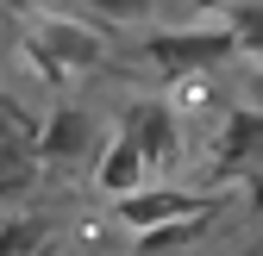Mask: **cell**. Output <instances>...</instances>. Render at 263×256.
Segmentation results:
<instances>
[{"label": "cell", "instance_id": "1", "mask_svg": "<svg viewBox=\"0 0 263 256\" xmlns=\"http://www.w3.org/2000/svg\"><path fill=\"white\" fill-rule=\"evenodd\" d=\"M232 50H238V44H232V31H213V25H201V31H157V38H144V56H151L170 81L213 75Z\"/></svg>", "mask_w": 263, "mask_h": 256}, {"label": "cell", "instance_id": "2", "mask_svg": "<svg viewBox=\"0 0 263 256\" xmlns=\"http://www.w3.org/2000/svg\"><path fill=\"white\" fill-rule=\"evenodd\" d=\"M194 212H213V194H194V187H138V194L113 200V219L125 231H157L170 219H194Z\"/></svg>", "mask_w": 263, "mask_h": 256}, {"label": "cell", "instance_id": "3", "mask_svg": "<svg viewBox=\"0 0 263 256\" xmlns=\"http://www.w3.org/2000/svg\"><path fill=\"white\" fill-rule=\"evenodd\" d=\"M31 44H38L63 75H69V69H101V62H107V38H94L88 25H69V19H38Z\"/></svg>", "mask_w": 263, "mask_h": 256}, {"label": "cell", "instance_id": "4", "mask_svg": "<svg viewBox=\"0 0 263 256\" xmlns=\"http://www.w3.org/2000/svg\"><path fill=\"white\" fill-rule=\"evenodd\" d=\"M125 132L138 138V150L151 156V169H163V163H176V150H182V113H176V100H138L125 113Z\"/></svg>", "mask_w": 263, "mask_h": 256}, {"label": "cell", "instance_id": "5", "mask_svg": "<svg viewBox=\"0 0 263 256\" xmlns=\"http://www.w3.org/2000/svg\"><path fill=\"white\" fill-rule=\"evenodd\" d=\"M88 144H94V125H88L82 106H57L50 119H38V163H44V169H69V163H82Z\"/></svg>", "mask_w": 263, "mask_h": 256}, {"label": "cell", "instance_id": "6", "mask_svg": "<svg viewBox=\"0 0 263 256\" xmlns=\"http://www.w3.org/2000/svg\"><path fill=\"white\" fill-rule=\"evenodd\" d=\"M144 175H151V156L138 150V138H132V132H119V138L101 150L94 187H101L107 200H119V194H138V187H144Z\"/></svg>", "mask_w": 263, "mask_h": 256}, {"label": "cell", "instance_id": "7", "mask_svg": "<svg viewBox=\"0 0 263 256\" xmlns=\"http://www.w3.org/2000/svg\"><path fill=\"white\" fill-rule=\"evenodd\" d=\"M263 150V113H226V138H219V169H245Z\"/></svg>", "mask_w": 263, "mask_h": 256}, {"label": "cell", "instance_id": "8", "mask_svg": "<svg viewBox=\"0 0 263 256\" xmlns=\"http://www.w3.org/2000/svg\"><path fill=\"white\" fill-rule=\"evenodd\" d=\"M226 31L238 50H263V0H232L226 7Z\"/></svg>", "mask_w": 263, "mask_h": 256}, {"label": "cell", "instance_id": "9", "mask_svg": "<svg viewBox=\"0 0 263 256\" xmlns=\"http://www.w3.org/2000/svg\"><path fill=\"white\" fill-rule=\"evenodd\" d=\"M13 138H38V125H25V106L13 94H0V144H13Z\"/></svg>", "mask_w": 263, "mask_h": 256}, {"label": "cell", "instance_id": "10", "mask_svg": "<svg viewBox=\"0 0 263 256\" xmlns=\"http://www.w3.org/2000/svg\"><path fill=\"white\" fill-rule=\"evenodd\" d=\"M94 7H107V13H151V7H163V0H94Z\"/></svg>", "mask_w": 263, "mask_h": 256}, {"label": "cell", "instance_id": "11", "mask_svg": "<svg viewBox=\"0 0 263 256\" xmlns=\"http://www.w3.org/2000/svg\"><path fill=\"white\" fill-rule=\"evenodd\" d=\"M31 256H69V250H63V244H44V250H31Z\"/></svg>", "mask_w": 263, "mask_h": 256}]
</instances>
